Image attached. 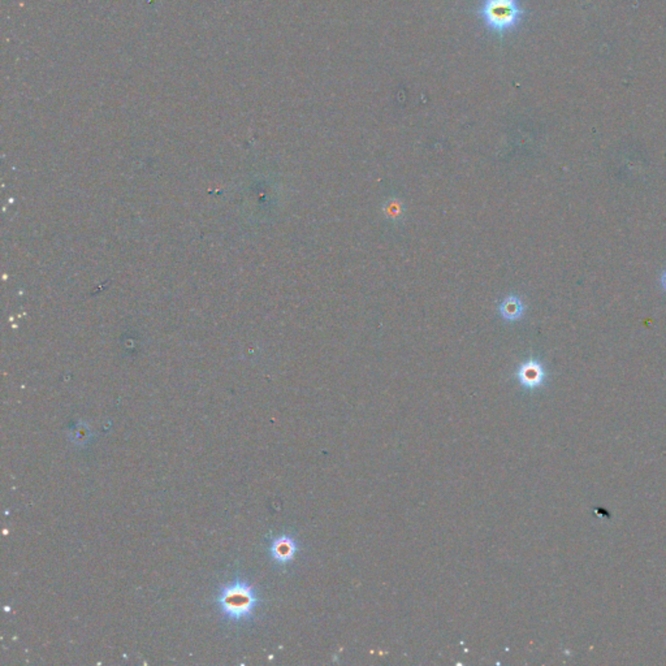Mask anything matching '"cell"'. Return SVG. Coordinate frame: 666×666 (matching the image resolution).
Instances as JSON below:
<instances>
[{
    "label": "cell",
    "instance_id": "cell-2",
    "mask_svg": "<svg viewBox=\"0 0 666 666\" xmlns=\"http://www.w3.org/2000/svg\"><path fill=\"white\" fill-rule=\"evenodd\" d=\"M222 612L232 620H242L252 615L257 605V596L250 585L236 583L225 588L219 596Z\"/></svg>",
    "mask_w": 666,
    "mask_h": 666
},
{
    "label": "cell",
    "instance_id": "cell-5",
    "mask_svg": "<svg viewBox=\"0 0 666 666\" xmlns=\"http://www.w3.org/2000/svg\"><path fill=\"white\" fill-rule=\"evenodd\" d=\"M498 311L505 320L516 322L522 318L525 312V304L517 296L506 297L498 306Z\"/></svg>",
    "mask_w": 666,
    "mask_h": 666
},
{
    "label": "cell",
    "instance_id": "cell-6",
    "mask_svg": "<svg viewBox=\"0 0 666 666\" xmlns=\"http://www.w3.org/2000/svg\"><path fill=\"white\" fill-rule=\"evenodd\" d=\"M661 285H662V289L666 292V270L661 275Z\"/></svg>",
    "mask_w": 666,
    "mask_h": 666
},
{
    "label": "cell",
    "instance_id": "cell-3",
    "mask_svg": "<svg viewBox=\"0 0 666 666\" xmlns=\"http://www.w3.org/2000/svg\"><path fill=\"white\" fill-rule=\"evenodd\" d=\"M545 378H547V374L543 364L535 359H528L522 363L517 371L519 384L530 391L541 388V385L544 384Z\"/></svg>",
    "mask_w": 666,
    "mask_h": 666
},
{
    "label": "cell",
    "instance_id": "cell-1",
    "mask_svg": "<svg viewBox=\"0 0 666 666\" xmlns=\"http://www.w3.org/2000/svg\"><path fill=\"white\" fill-rule=\"evenodd\" d=\"M478 16L486 29L503 38L518 28L526 12L519 0H481Z\"/></svg>",
    "mask_w": 666,
    "mask_h": 666
},
{
    "label": "cell",
    "instance_id": "cell-4",
    "mask_svg": "<svg viewBox=\"0 0 666 666\" xmlns=\"http://www.w3.org/2000/svg\"><path fill=\"white\" fill-rule=\"evenodd\" d=\"M297 552L296 541L290 536H280L271 545V555L277 563H288L294 558Z\"/></svg>",
    "mask_w": 666,
    "mask_h": 666
}]
</instances>
